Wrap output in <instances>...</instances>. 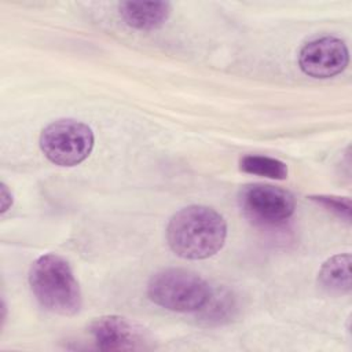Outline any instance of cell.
Returning a JSON list of instances; mask_svg holds the SVG:
<instances>
[{
  "mask_svg": "<svg viewBox=\"0 0 352 352\" xmlns=\"http://www.w3.org/2000/svg\"><path fill=\"white\" fill-rule=\"evenodd\" d=\"M227 224L214 209L190 205L176 212L166 228L168 245L173 253L188 260H202L216 254L224 245Z\"/></svg>",
  "mask_w": 352,
  "mask_h": 352,
  "instance_id": "cell-1",
  "label": "cell"
},
{
  "mask_svg": "<svg viewBox=\"0 0 352 352\" xmlns=\"http://www.w3.org/2000/svg\"><path fill=\"white\" fill-rule=\"evenodd\" d=\"M29 285L41 307L54 314L72 316L81 308L80 285L69 263L58 254L40 256L32 264Z\"/></svg>",
  "mask_w": 352,
  "mask_h": 352,
  "instance_id": "cell-2",
  "label": "cell"
},
{
  "mask_svg": "<svg viewBox=\"0 0 352 352\" xmlns=\"http://www.w3.org/2000/svg\"><path fill=\"white\" fill-rule=\"evenodd\" d=\"M148 298L169 311L197 312L212 297V289L198 274L183 268H165L147 283Z\"/></svg>",
  "mask_w": 352,
  "mask_h": 352,
  "instance_id": "cell-3",
  "label": "cell"
},
{
  "mask_svg": "<svg viewBox=\"0 0 352 352\" xmlns=\"http://www.w3.org/2000/svg\"><path fill=\"white\" fill-rule=\"evenodd\" d=\"M92 129L77 120L65 118L47 125L40 135V148L44 155L59 166H74L92 151Z\"/></svg>",
  "mask_w": 352,
  "mask_h": 352,
  "instance_id": "cell-4",
  "label": "cell"
},
{
  "mask_svg": "<svg viewBox=\"0 0 352 352\" xmlns=\"http://www.w3.org/2000/svg\"><path fill=\"white\" fill-rule=\"evenodd\" d=\"M239 206L252 221L263 226H278L294 212L293 195L271 184H248L239 192Z\"/></svg>",
  "mask_w": 352,
  "mask_h": 352,
  "instance_id": "cell-5",
  "label": "cell"
},
{
  "mask_svg": "<svg viewBox=\"0 0 352 352\" xmlns=\"http://www.w3.org/2000/svg\"><path fill=\"white\" fill-rule=\"evenodd\" d=\"M349 52L345 43L334 36H322L308 41L300 51V69L314 78H330L348 65Z\"/></svg>",
  "mask_w": 352,
  "mask_h": 352,
  "instance_id": "cell-6",
  "label": "cell"
},
{
  "mask_svg": "<svg viewBox=\"0 0 352 352\" xmlns=\"http://www.w3.org/2000/svg\"><path fill=\"white\" fill-rule=\"evenodd\" d=\"M89 333L102 351H136L146 349V336L143 330L117 315L96 318L89 324Z\"/></svg>",
  "mask_w": 352,
  "mask_h": 352,
  "instance_id": "cell-7",
  "label": "cell"
},
{
  "mask_svg": "<svg viewBox=\"0 0 352 352\" xmlns=\"http://www.w3.org/2000/svg\"><path fill=\"white\" fill-rule=\"evenodd\" d=\"M118 11L128 26L138 30H154L168 21L172 6L168 1H122Z\"/></svg>",
  "mask_w": 352,
  "mask_h": 352,
  "instance_id": "cell-8",
  "label": "cell"
},
{
  "mask_svg": "<svg viewBox=\"0 0 352 352\" xmlns=\"http://www.w3.org/2000/svg\"><path fill=\"white\" fill-rule=\"evenodd\" d=\"M351 256L336 254L326 260L319 270L318 283L327 293L345 294L351 292Z\"/></svg>",
  "mask_w": 352,
  "mask_h": 352,
  "instance_id": "cell-9",
  "label": "cell"
},
{
  "mask_svg": "<svg viewBox=\"0 0 352 352\" xmlns=\"http://www.w3.org/2000/svg\"><path fill=\"white\" fill-rule=\"evenodd\" d=\"M239 168L246 173L264 176L275 180H283L287 177L286 164L280 160L267 157V155H256V154L245 155L239 161Z\"/></svg>",
  "mask_w": 352,
  "mask_h": 352,
  "instance_id": "cell-10",
  "label": "cell"
},
{
  "mask_svg": "<svg viewBox=\"0 0 352 352\" xmlns=\"http://www.w3.org/2000/svg\"><path fill=\"white\" fill-rule=\"evenodd\" d=\"M311 199L318 202L320 206H323L329 212L334 213L340 219H344L345 221H349V219H351V202H349L348 198L316 195V197H311Z\"/></svg>",
  "mask_w": 352,
  "mask_h": 352,
  "instance_id": "cell-11",
  "label": "cell"
},
{
  "mask_svg": "<svg viewBox=\"0 0 352 352\" xmlns=\"http://www.w3.org/2000/svg\"><path fill=\"white\" fill-rule=\"evenodd\" d=\"M11 205H12L11 191H8L7 186L4 183H1V213H4Z\"/></svg>",
  "mask_w": 352,
  "mask_h": 352,
  "instance_id": "cell-12",
  "label": "cell"
}]
</instances>
